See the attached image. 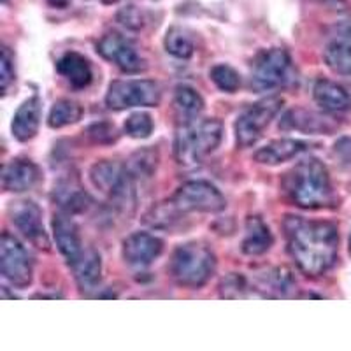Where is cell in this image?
I'll list each match as a JSON object with an SVG mask.
<instances>
[{"instance_id": "d590c367", "label": "cell", "mask_w": 351, "mask_h": 351, "mask_svg": "<svg viewBox=\"0 0 351 351\" xmlns=\"http://www.w3.org/2000/svg\"><path fill=\"white\" fill-rule=\"evenodd\" d=\"M104 4H114V2H118V0H102Z\"/></svg>"}, {"instance_id": "7402d4cb", "label": "cell", "mask_w": 351, "mask_h": 351, "mask_svg": "<svg viewBox=\"0 0 351 351\" xmlns=\"http://www.w3.org/2000/svg\"><path fill=\"white\" fill-rule=\"evenodd\" d=\"M81 290H95L102 274V260L93 247H86L83 255L71 265Z\"/></svg>"}, {"instance_id": "277c9868", "label": "cell", "mask_w": 351, "mask_h": 351, "mask_svg": "<svg viewBox=\"0 0 351 351\" xmlns=\"http://www.w3.org/2000/svg\"><path fill=\"white\" fill-rule=\"evenodd\" d=\"M216 269V256L211 247L204 243L180 244L172 253L171 271L172 280L180 287L197 290L211 280Z\"/></svg>"}, {"instance_id": "603a6c76", "label": "cell", "mask_w": 351, "mask_h": 351, "mask_svg": "<svg viewBox=\"0 0 351 351\" xmlns=\"http://www.w3.org/2000/svg\"><path fill=\"white\" fill-rule=\"evenodd\" d=\"M274 244L271 228L258 216H252L246 221V236L243 241V253L250 256H258L267 253Z\"/></svg>"}, {"instance_id": "7c38bea8", "label": "cell", "mask_w": 351, "mask_h": 351, "mask_svg": "<svg viewBox=\"0 0 351 351\" xmlns=\"http://www.w3.org/2000/svg\"><path fill=\"white\" fill-rule=\"evenodd\" d=\"M97 51L102 58L120 67L123 72L136 74L146 69V60L137 51L136 44L118 32H109L100 39Z\"/></svg>"}, {"instance_id": "74e56055", "label": "cell", "mask_w": 351, "mask_h": 351, "mask_svg": "<svg viewBox=\"0 0 351 351\" xmlns=\"http://www.w3.org/2000/svg\"><path fill=\"white\" fill-rule=\"evenodd\" d=\"M2 2H8V0H2Z\"/></svg>"}, {"instance_id": "484cf974", "label": "cell", "mask_w": 351, "mask_h": 351, "mask_svg": "<svg viewBox=\"0 0 351 351\" xmlns=\"http://www.w3.org/2000/svg\"><path fill=\"white\" fill-rule=\"evenodd\" d=\"M83 116V108L77 102L69 99H62L55 102L48 116V125L51 128H64L67 125L77 123Z\"/></svg>"}, {"instance_id": "e0dca14e", "label": "cell", "mask_w": 351, "mask_h": 351, "mask_svg": "<svg viewBox=\"0 0 351 351\" xmlns=\"http://www.w3.org/2000/svg\"><path fill=\"white\" fill-rule=\"evenodd\" d=\"M40 114H43V104L37 95L30 97L18 108L16 114L12 118V136L20 143H27L36 137L40 125Z\"/></svg>"}, {"instance_id": "ba28073f", "label": "cell", "mask_w": 351, "mask_h": 351, "mask_svg": "<svg viewBox=\"0 0 351 351\" xmlns=\"http://www.w3.org/2000/svg\"><path fill=\"white\" fill-rule=\"evenodd\" d=\"M160 102V88L149 80H127L111 83L106 106L112 111L130 108H153Z\"/></svg>"}, {"instance_id": "f1b7e54d", "label": "cell", "mask_w": 351, "mask_h": 351, "mask_svg": "<svg viewBox=\"0 0 351 351\" xmlns=\"http://www.w3.org/2000/svg\"><path fill=\"white\" fill-rule=\"evenodd\" d=\"M209 76H211V81L221 90V92L234 93L237 92V88L241 86L239 72L227 64L215 65V67L209 71Z\"/></svg>"}, {"instance_id": "3957f363", "label": "cell", "mask_w": 351, "mask_h": 351, "mask_svg": "<svg viewBox=\"0 0 351 351\" xmlns=\"http://www.w3.org/2000/svg\"><path fill=\"white\" fill-rule=\"evenodd\" d=\"M223 139V125L216 118H204L178 125L174 137L176 162L195 167L208 158Z\"/></svg>"}, {"instance_id": "44dd1931", "label": "cell", "mask_w": 351, "mask_h": 351, "mask_svg": "<svg viewBox=\"0 0 351 351\" xmlns=\"http://www.w3.org/2000/svg\"><path fill=\"white\" fill-rule=\"evenodd\" d=\"M309 148L306 143L297 139H278L265 144L255 153V160L263 165H278L295 158L297 155L304 153Z\"/></svg>"}, {"instance_id": "f546056e", "label": "cell", "mask_w": 351, "mask_h": 351, "mask_svg": "<svg viewBox=\"0 0 351 351\" xmlns=\"http://www.w3.org/2000/svg\"><path fill=\"white\" fill-rule=\"evenodd\" d=\"M125 132L134 139H146L153 132V118L148 112H134L125 121Z\"/></svg>"}, {"instance_id": "5b68a950", "label": "cell", "mask_w": 351, "mask_h": 351, "mask_svg": "<svg viewBox=\"0 0 351 351\" xmlns=\"http://www.w3.org/2000/svg\"><path fill=\"white\" fill-rule=\"evenodd\" d=\"M90 180L93 186L102 195L108 197L118 211L130 215L136 208V176L132 174L127 165H121L112 160H102L90 171Z\"/></svg>"}, {"instance_id": "d6a6232c", "label": "cell", "mask_w": 351, "mask_h": 351, "mask_svg": "<svg viewBox=\"0 0 351 351\" xmlns=\"http://www.w3.org/2000/svg\"><path fill=\"white\" fill-rule=\"evenodd\" d=\"M0 67H2V92H8L9 84L14 81V56L11 55L9 48L2 49V58H0Z\"/></svg>"}, {"instance_id": "e575fe53", "label": "cell", "mask_w": 351, "mask_h": 351, "mask_svg": "<svg viewBox=\"0 0 351 351\" xmlns=\"http://www.w3.org/2000/svg\"><path fill=\"white\" fill-rule=\"evenodd\" d=\"M48 4H49V5H53V8L64 9V8H67L69 0H48Z\"/></svg>"}, {"instance_id": "7a4b0ae2", "label": "cell", "mask_w": 351, "mask_h": 351, "mask_svg": "<svg viewBox=\"0 0 351 351\" xmlns=\"http://www.w3.org/2000/svg\"><path fill=\"white\" fill-rule=\"evenodd\" d=\"M285 192L293 204L304 209L327 208L334 202L330 176L318 158H306L285 178Z\"/></svg>"}, {"instance_id": "6da1fadb", "label": "cell", "mask_w": 351, "mask_h": 351, "mask_svg": "<svg viewBox=\"0 0 351 351\" xmlns=\"http://www.w3.org/2000/svg\"><path fill=\"white\" fill-rule=\"evenodd\" d=\"M285 236L288 252L306 276H322L334 267L339 252V234L328 221L287 216Z\"/></svg>"}, {"instance_id": "52a82bcc", "label": "cell", "mask_w": 351, "mask_h": 351, "mask_svg": "<svg viewBox=\"0 0 351 351\" xmlns=\"http://www.w3.org/2000/svg\"><path fill=\"white\" fill-rule=\"evenodd\" d=\"M295 80L291 58L283 48L263 49L255 56L252 67V84L260 90H278Z\"/></svg>"}, {"instance_id": "4fadbf2b", "label": "cell", "mask_w": 351, "mask_h": 351, "mask_svg": "<svg viewBox=\"0 0 351 351\" xmlns=\"http://www.w3.org/2000/svg\"><path fill=\"white\" fill-rule=\"evenodd\" d=\"M324 58L334 72L351 76V20H343L332 27Z\"/></svg>"}, {"instance_id": "ffe728a7", "label": "cell", "mask_w": 351, "mask_h": 351, "mask_svg": "<svg viewBox=\"0 0 351 351\" xmlns=\"http://www.w3.org/2000/svg\"><path fill=\"white\" fill-rule=\"evenodd\" d=\"M316 104L327 112H344L351 109V95L346 88L328 80L316 81L313 90Z\"/></svg>"}, {"instance_id": "1f68e13d", "label": "cell", "mask_w": 351, "mask_h": 351, "mask_svg": "<svg viewBox=\"0 0 351 351\" xmlns=\"http://www.w3.org/2000/svg\"><path fill=\"white\" fill-rule=\"evenodd\" d=\"M118 21L130 30H141L146 23V18H144V12L136 5H127L118 12Z\"/></svg>"}, {"instance_id": "83f0119b", "label": "cell", "mask_w": 351, "mask_h": 351, "mask_svg": "<svg viewBox=\"0 0 351 351\" xmlns=\"http://www.w3.org/2000/svg\"><path fill=\"white\" fill-rule=\"evenodd\" d=\"M281 127L283 128H297V130L302 132H318L325 128V121H322V118L313 112L302 111V109H297V111H290L281 121Z\"/></svg>"}, {"instance_id": "2e32d148", "label": "cell", "mask_w": 351, "mask_h": 351, "mask_svg": "<svg viewBox=\"0 0 351 351\" xmlns=\"http://www.w3.org/2000/svg\"><path fill=\"white\" fill-rule=\"evenodd\" d=\"M40 178L39 167L30 160H11L2 172V184L8 192H27L37 184Z\"/></svg>"}, {"instance_id": "836d02e7", "label": "cell", "mask_w": 351, "mask_h": 351, "mask_svg": "<svg viewBox=\"0 0 351 351\" xmlns=\"http://www.w3.org/2000/svg\"><path fill=\"white\" fill-rule=\"evenodd\" d=\"M106 127H108V125L100 123L93 125V127L90 128V136L93 137V141H97V143H109V141L114 139V127H111L108 132H104Z\"/></svg>"}, {"instance_id": "4316f807", "label": "cell", "mask_w": 351, "mask_h": 351, "mask_svg": "<svg viewBox=\"0 0 351 351\" xmlns=\"http://www.w3.org/2000/svg\"><path fill=\"white\" fill-rule=\"evenodd\" d=\"M164 46L167 49V53H171L172 56L180 58V60H188L192 58L193 51H195V44L193 39L188 36L186 30H183L181 27H171L165 34Z\"/></svg>"}, {"instance_id": "5bb4252c", "label": "cell", "mask_w": 351, "mask_h": 351, "mask_svg": "<svg viewBox=\"0 0 351 351\" xmlns=\"http://www.w3.org/2000/svg\"><path fill=\"white\" fill-rule=\"evenodd\" d=\"M164 243L148 232H136L123 243V258L134 269H146L160 256Z\"/></svg>"}, {"instance_id": "30bf717a", "label": "cell", "mask_w": 351, "mask_h": 351, "mask_svg": "<svg viewBox=\"0 0 351 351\" xmlns=\"http://www.w3.org/2000/svg\"><path fill=\"white\" fill-rule=\"evenodd\" d=\"M0 269L2 276L11 287L18 290H25L32 285L34 280V263L20 241L9 232L2 234L0 244Z\"/></svg>"}, {"instance_id": "9c48e42d", "label": "cell", "mask_w": 351, "mask_h": 351, "mask_svg": "<svg viewBox=\"0 0 351 351\" xmlns=\"http://www.w3.org/2000/svg\"><path fill=\"white\" fill-rule=\"evenodd\" d=\"M281 97H267L256 104L250 106L236 121V139L239 146L250 148L262 137L263 130L271 125L278 112L283 108Z\"/></svg>"}, {"instance_id": "8992f818", "label": "cell", "mask_w": 351, "mask_h": 351, "mask_svg": "<svg viewBox=\"0 0 351 351\" xmlns=\"http://www.w3.org/2000/svg\"><path fill=\"white\" fill-rule=\"evenodd\" d=\"M169 213L164 216L184 215V213H221L227 208V200L218 188L209 181H188L176 190L167 202Z\"/></svg>"}, {"instance_id": "8d00e7d4", "label": "cell", "mask_w": 351, "mask_h": 351, "mask_svg": "<svg viewBox=\"0 0 351 351\" xmlns=\"http://www.w3.org/2000/svg\"><path fill=\"white\" fill-rule=\"evenodd\" d=\"M350 252H351V236H350Z\"/></svg>"}, {"instance_id": "8fae6325", "label": "cell", "mask_w": 351, "mask_h": 351, "mask_svg": "<svg viewBox=\"0 0 351 351\" xmlns=\"http://www.w3.org/2000/svg\"><path fill=\"white\" fill-rule=\"evenodd\" d=\"M11 223L21 236L39 250H49V237L43 223V211L34 200H16L9 208Z\"/></svg>"}, {"instance_id": "d6986e66", "label": "cell", "mask_w": 351, "mask_h": 351, "mask_svg": "<svg viewBox=\"0 0 351 351\" xmlns=\"http://www.w3.org/2000/svg\"><path fill=\"white\" fill-rule=\"evenodd\" d=\"M53 199L58 204L60 211L67 213V215H77L83 213L90 204V197L84 192L81 184L72 178L62 180L55 184V192H53Z\"/></svg>"}, {"instance_id": "9a60e30c", "label": "cell", "mask_w": 351, "mask_h": 351, "mask_svg": "<svg viewBox=\"0 0 351 351\" xmlns=\"http://www.w3.org/2000/svg\"><path fill=\"white\" fill-rule=\"evenodd\" d=\"M53 236H55L56 246H58L60 253L64 255V258L67 260L69 267L86 250L76 223L72 221L71 215H67V213L60 211L58 215H55V218H53Z\"/></svg>"}, {"instance_id": "cb8c5ba5", "label": "cell", "mask_w": 351, "mask_h": 351, "mask_svg": "<svg viewBox=\"0 0 351 351\" xmlns=\"http://www.w3.org/2000/svg\"><path fill=\"white\" fill-rule=\"evenodd\" d=\"M174 111L178 125L199 120L204 111V100L192 86H178L174 93Z\"/></svg>"}, {"instance_id": "d4e9b609", "label": "cell", "mask_w": 351, "mask_h": 351, "mask_svg": "<svg viewBox=\"0 0 351 351\" xmlns=\"http://www.w3.org/2000/svg\"><path fill=\"white\" fill-rule=\"evenodd\" d=\"M258 290H265V297H285L295 287L291 272L285 267H276L258 278Z\"/></svg>"}, {"instance_id": "4dcf8cb0", "label": "cell", "mask_w": 351, "mask_h": 351, "mask_svg": "<svg viewBox=\"0 0 351 351\" xmlns=\"http://www.w3.org/2000/svg\"><path fill=\"white\" fill-rule=\"evenodd\" d=\"M219 290H221V297H225V299H243V297H250V293H247L250 285L239 274H230L228 278H225L221 281Z\"/></svg>"}, {"instance_id": "ac0fdd59", "label": "cell", "mask_w": 351, "mask_h": 351, "mask_svg": "<svg viewBox=\"0 0 351 351\" xmlns=\"http://www.w3.org/2000/svg\"><path fill=\"white\" fill-rule=\"evenodd\" d=\"M56 71L76 90L90 86L93 80L92 65H90L86 56L77 51H67L65 55H62L56 62Z\"/></svg>"}]
</instances>
